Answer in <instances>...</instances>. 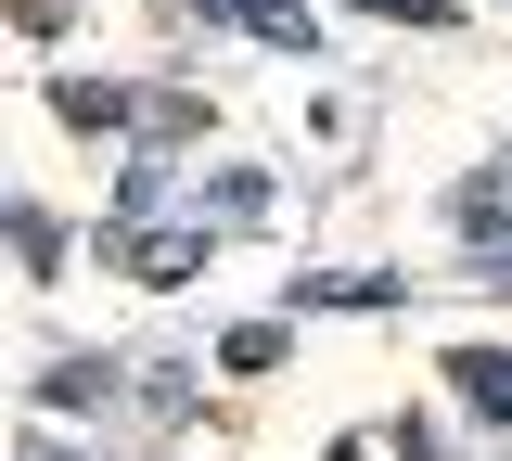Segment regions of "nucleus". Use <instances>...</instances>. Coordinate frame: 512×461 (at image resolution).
Returning a JSON list of instances; mask_svg holds the SVG:
<instances>
[{
    "label": "nucleus",
    "instance_id": "obj_1",
    "mask_svg": "<svg viewBox=\"0 0 512 461\" xmlns=\"http://www.w3.org/2000/svg\"><path fill=\"white\" fill-rule=\"evenodd\" d=\"M52 103H64V129H77V141H103V129H141V116H154V90H103V77H64Z\"/></svg>",
    "mask_w": 512,
    "mask_h": 461
},
{
    "label": "nucleus",
    "instance_id": "obj_2",
    "mask_svg": "<svg viewBox=\"0 0 512 461\" xmlns=\"http://www.w3.org/2000/svg\"><path fill=\"white\" fill-rule=\"evenodd\" d=\"M448 385L474 397V423H512V359H500V346H461V359H448Z\"/></svg>",
    "mask_w": 512,
    "mask_h": 461
},
{
    "label": "nucleus",
    "instance_id": "obj_3",
    "mask_svg": "<svg viewBox=\"0 0 512 461\" xmlns=\"http://www.w3.org/2000/svg\"><path fill=\"white\" fill-rule=\"evenodd\" d=\"M128 269L141 282H192L205 269V231H128Z\"/></svg>",
    "mask_w": 512,
    "mask_h": 461
},
{
    "label": "nucleus",
    "instance_id": "obj_4",
    "mask_svg": "<svg viewBox=\"0 0 512 461\" xmlns=\"http://www.w3.org/2000/svg\"><path fill=\"white\" fill-rule=\"evenodd\" d=\"M205 26H256V39H282V52H308V13H282V0H192Z\"/></svg>",
    "mask_w": 512,
    "mask_h": 461
},
{
    "label": "nucleus",
    "instance_id": "obj_5",
    "mask_svg": "<svg viewBox=\"0 0 512 461\" xmlns=\"http://www.w3.org/2000/svg\"><path fill=\"white\" fill-rule=\"evenodd\" d=\"M205 205H218V218H269V180H256V167H231V180H218Z\"/></svg>",
    "mask_w": 512,
    "mask_h": 461
},
{
    "label": "nucleus",
    "instance_id": "obj_6",
    "mask_svg": "<svg viewBox=\"0 0 512 461\" xmlns=\"http://www.w3.org/2000/svg\"><path fill=\"white\" fill-rule=\"evenodd\" d=\"M359 13H397V26H448L461 0H359Z\"/></svg>",
    "mask_w": 512,
    "mask_h": 461
},
{
    "label": "nucleus",
    "instance_id": "obj_7",
    "mask_svg": "<svg viewBox=\"0 0 512 461\" xmlns=\"http://www.w3.org/2000/svg\"><path fill=\"white\" fill-rule=\"evenodd\" d=\"M13 13H26V26H39V39H52V26H64V13H77V0H13Z\"/></svg>",
    "mask_w": 512,
    "mask_h": 461
},
{
    "label": "nucleus",
    "instance_id": "obj_8",
    "mask_svg": "<svg viewBox=\"0 0 512 461\" xmlns=\"http://www.w3.org/2000/svg\"><path fill=\"white\" fill-rule=\"evenodd\" d=\"M500 295H512V257H500Z\"/></svg>",
    "mask_w": 512,
    "mask_h": 461
}]
</instances>
